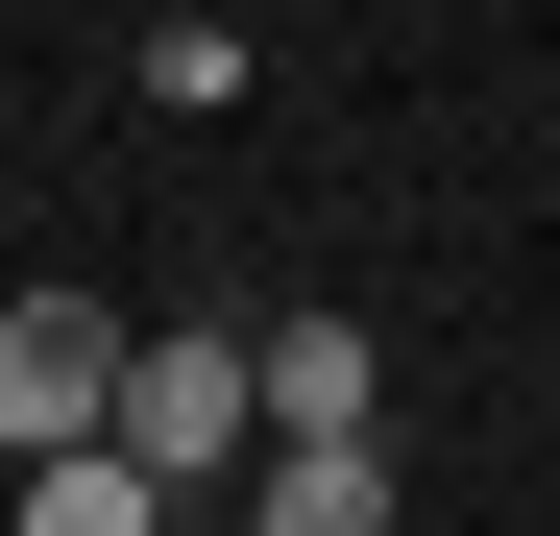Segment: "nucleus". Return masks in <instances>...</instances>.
Listing matches in <instances>:
<instances>
[{
    "instance_id": "1",
    "label": "nucleus",
    "mask_w": 560,
    "mask_h": 536,
    "mask_svg": "<svg viewBox=\"0 0 560 536\" xmlns=\"http://www.w3.org/2000/svg\"><path fill=\"white\" fill-rule=\"evenodd\" d=\"M98 439H122L171 512H196V488H244V439H268V415H244V341H220V317H171V341L122 317V391H98Z\"/></svg>"
},
{
    "instance_id": "2",
    "label": "nucleus",
    "mask_w": 560,
    "mask_h": 536,
    "mask_svg": "<svg viewBox=\"0 0 560 536\" xmlns=\"http://www.w3.org/2000/svg\"><path fill=\"white\" fill-rule=\"evenodd\" d=\"M98 391H122V317L98 293H0V439H25V464L98 439Z\"/></svg>"
},
{
    "instance_id": "6",
    "label": "nucleus",
    "mask_w": 560,
    "mask_h": 536,
    "mask_svg": "<svg viewBox=\"0 0 560 536\" xmlns=\"http://www.w3.org/2000/svg\"><path fill=\"white\" fill-rule=\"evenodd\" d=\"M147 98H171V123H220V98H244V25H220V0H171V25H147Z\"/></svg>"
},
{
    "instance_id": "3",
    "label": "nucleus",
    "mask_w": 560,
    "mask_h": 536,
    "mask_svg": "<svg viewBox=\"0 0 560 536\" xmlns=\"http://www.w3.org/2000/svg\"><path fill=\"white\" fill-rule=\"evenodd\" d=\"M244 415L268 439H365V415H390V341H365V317H268L244 341Z\"/></svg>"
},
{
    "instance_id": "4",
    "label": "nucleus",
    "mask_w": 560,
    "mask_h": 536,
    "mask_svg": "<svg viewBox=\"0 0 560 536\" xmlns=\"http://www.w3.org/2000/svg\"><path fill=\"white\" fill-rule=\"evenodd\" d=\"M268 536H390V439H244Z\"/></svg>"
},
{
    "instance_id": "5",
    "label": "nucleus",
    "mask_w": 560,
    "mask_h": 536,
    "mask_svg": "<svg viewBox=\"0 0 560 536\" xmlns=\"http://www.w3.org/2000/svg\"><path fill=\"white\" fill-rule=\"evenodd\" d=\"M25 536H196V512H171L122 439H49V464H25Z\"/></svg>"
}]
</instances>
